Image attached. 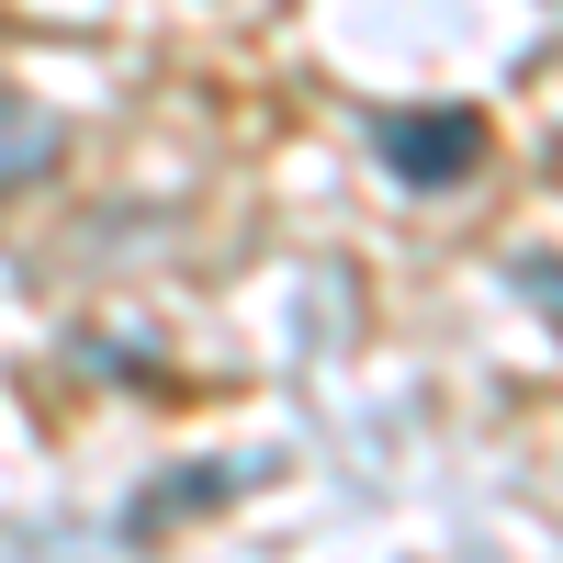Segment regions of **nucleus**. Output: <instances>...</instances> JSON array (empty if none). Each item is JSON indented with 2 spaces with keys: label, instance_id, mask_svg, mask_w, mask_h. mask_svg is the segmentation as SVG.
I'll return each mask as SVG.
<instances>
[{
  "label": "nucleus",
  "instance_id": "obj_3",
  "mask_svg": "<svg viewBox=\"0 0 563 563\" xmlns=\"http://www.w3.org/2000/svg\"><path fill=\"white\" fill-rule=\"evenodd\" d=\"M260 474H271V462H203V474H158L147 496H135V519H124V530H135V541H147L158 519H192V507H203V496H238V485H260Z\"/></svg>",
  "mask_w": 563,
  "mask_h": 563
},
{
  "label": "nucleus",
  "instance_id": "obj_1",
  "mask_svg": "<svg viewBox=\"0 0 563 563\" xmlns=\"http://www.w3.org/2000/svg\"><path fill=\"white\" fill-rule=\"evenodd\" d=\"M361 147H372V169H384L395 192H462V180L485 169L496 124L474 102H384V113H361Z\"/></svg>",
  "mask_w": 563,
  "mask_h": 563
},
{
  "label": "nucleus",
  "instance_id": "obj_2",
  "mask_svg": "<svg viewBox=\"0 0 563 563\" xmlns=\"http://www.w3.org/2000/svg\"><path fill=\"white\" fill-rule=\"evenodd\" d=\"M57 158H68V124L45 102H23V90H0V203H23L34 180H57Z\"/></svg>",
  "mask_w": 563,
  "mask_h": 563
}]
</instances>
